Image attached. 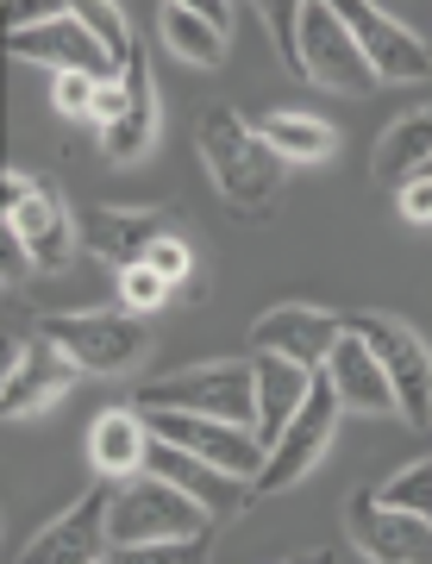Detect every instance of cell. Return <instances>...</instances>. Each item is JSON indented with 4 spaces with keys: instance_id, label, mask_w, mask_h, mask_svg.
Returning a JSON list of instances; mask_svg holds the SVG:
<instances>
[{
    "instance_id": "cell-1",
    "label": "cell",
    "mask_w": 432,
    "mask_h": 564,
    "mask_svg": "<svg viewBox=\"0 0 432 564\" xmlns=\"http://www.w3.org/2000/svg\"><path fill=\"white\" fill-rule=\"evenodd\" d=\"M201 163L213 188L226 195L232 214H251V220H264L276 195H283V158L264 144V132L251 120H239L232 107H207L201 120Z\"/></svg>"
},
{
    "instance_id": "cell-2",
    "label": "cell",
    "mask_w": 432,
    "mask_h": 564,
    "mask_svg": "<svg viewBox=\"0 0 432 564\" xmlns=\"http://www.w3.org/2000/svg\"><path fill=\"white\" fill-rule=\"evenodd\" d=\"M213 508L201 496H188L182 484H169L157 470H139L113 489L107 508V545L113 552H139V545H164V540H213ZM107 552V558H113Z\"/></svg>"
},
{
    "instance_id": "cell-3",
    "label": "cell",
    "mask_w": 432,
    "mask_h": 564,
    "mask_svg": "<svg viewBox=\"0 0 432 564\" xmlns=\"http://www.w3.org/2000/svg\"><path fill=\"white\" fill-rule=\"evenodd\" d=\"M38 339H51L57 351L95 370V377H120L132 364H144L151 351V321L132 307H95V314H44Z\"/></svg>"
},
{
    "instance_id": "cell-4",
    "label": "cell",
    "mask_w": 432,
    "mask_h": 564,
    "mask_svg": "<svg viewBox=\"0 0 432 564\" xmlns=\"http://www.w3.org/2000/svg\"><path fill=\"white\" fill-rule=\"evenodd\" d=\"M144 408H188V414H220V421L257 426V364H195V370H169L157 383H144Z\"/></svg>"
},
{
    "instance_id": "cell-5",
    "label": "cell",
    "mask_w": 432,
    "mask_h": 564,
    "mask_svg": "<svg viewBox=\"0 0 432 564\" xmlns=\"http://www.w3.org/2000/svg\"><path fill=\"white\" fill-rule=\"evenodd\" d=\"M339 414H345V402H339V389L326 383V370L313 377L308 402H301V414L269 440L264 452V470H257V484H251V496H276V489H295L301 477H308L313 464L326 458L332 433H339Z\"/></svg>"
},
{
    "instance_id": "cell-6",
    "label": "cell",
    "mask_w": 432,
    "mask_h": 564,
    "mask_svg": "<svg viewBox=\"0 0 432 564\" xmlns=\"http://www.w3.org/2000/svg\"><path fill=\"white\" fill-rule=\"evenodd\" d=\"M345 321L383 358V370H389V383H395V402H401V421L432 426V351H427V339L413 326L389 321V314H345Z\"/></svg>"
},
{
    "instance_id": "cell-7",
    "label": "cell",
    "mask_w": 432,
    "mask_h": 564,
    "mask_svg": "<svg viewBox=\"0 0 432 564\" xmlns=\"http://www.w3.org/2000/svg\"><path fill=\"white\" fill-rule=\"evenodd\" d=\"M144 421H151L157 440L188 445V452H201L207 464H220V470L245 477V484H257V470H264V440H257V426L220 421V414H188V408H144Z\"/></svg>"
},
{
    "instance_id": "cell-8",
    "label": "cell",
    "mask_w": 432,
    "mask_h": 564,
    "mask_svg": "<svg viewBox=\"0 0 432 564\" xmlns=\"http://www.w3.org/2000/svg\"><path fill=\"white\" fill-rule=\"evenodd\" d=\"M301 76H313L320 88H339V95H370L383 82L376 63L364 57V44L351 39V25L326 0H308V13H301Z\"/></svg>"
},
{
    "instance_id": "cell-9",
    "label": "cell",
    "mask_w": 432,
    "mask_h": 564,
    "mask_svg": "<svg viewBox=\"0 0 432 564\" xmlns=\"http://www.w3.org/2000/svg\"><path fill=\"white\" fill-rule=\"evenodd\" d=\"M0 195H7V232H20L38 270H63L76 258V220H69V207L51 182H32L13 170Z\"/></svg>"
},
{
    "instance_id": "cell-10",
    "label": "cell",
    "mask_w": 432,
    "mask_h": 564,
    "mask_svg": "<svg viewBox=\"0 0 432 564\" xmlns=\"http://www.w3.org/2000/svg\"><path fill=\"white\" fill-rule=\"evenodd\" d=\"M326 7L351 25V39L364 44V57L376 63L383 82H427L432 76V51L401 20H389L383 7H370V0H326Z\"/></svg>"
},
{
    "instance_id": "cell-11",
    "label": "cell",
    "mask_w": 432,
    "mask_h": 564,
    "mask_svg": "<svg viewBox=\"0 0 432 564\" xmlns=\"http://www.w3.org/2000/svg\"><path fill=\"white\" fill-rule=\"evenodd\" d=\"M345 527L357 558H432V514H408L389 508L383 496H351L345 502Z\"/></svg>"
},
{
    "instance_id": "cell-12",
    "label": "cell",
    "mask_w": 432,
    "mask_h": 564,
    "mask_svg": "<svg viewBox=\"0 0 432 564\" xmlns=\"http://www.w3.org/2000/svg\"><path fill=\"white\" fill-rule=\"evenodd\" d=\"M7 44H13V57L25 63H51V69H88V76H101V82H120L125 63L107 51L95 32H88L76 13H63V20L51 25H25V32H7Z\"/></svg>"
},
{
    "instance_id": "cell-13",
    "label": "cell",
    "mask_w": 432,
    "mask_h": 564,
    "mask_svg": "<svg viewBox=\"0 0 432 564\" xmlns=\"http://www.w3.org/2000/svg\"><path fill=\"white\" fill-rule=\"evenodd\" d=\"M76 370H82V364L69 358V351H57L51 339L20 345L13 364H7V383H0V414H7V421H25V414L63 402L69 383H76Z\"/></svg>"
},
{
    "instance_id": "cell-14",
    "label": "cell",
    "mask_w": 432,
    "mask_h": 564,
    "mask_svg": "<svg viewBox=\"0 0 432 564\" xmlns=\"http://www.w3.org/2000/svg\"><path fill=\"white\" fill-rule=\"evenodd\" d=\"M107 508H113V489L95 484L69 514H57V521L44 527L20 558L25 564H101L107 552H113V545H107Z\"/></svg>"
},
{
    "instance_id": "cell-15",
    "label": "cell",
    "mask_w": 432,
    "mask_h": 564,
    "mask_svg": "<svg viewBox=\"0 0 432 564\" xmlns=\"http://www.w3.org/2000/svg\"><path fill=\"white\" fill-rule=\"evenodd\" d=\"M339 333H345V314H326V307H308V302H283L251 326V351H283V358L320 370L326 351L339 345Z\"/></svg>"
},
{
    "instance_id": "cell-16",
    "label": "cell",
    "mask_w": 432,
    "mask_h": 564,
    "mask_svg": "<svg viewBox=\"0 0 432 564\" xmlns=\"http://www.w3.org/2000/svg\"><path fill=\"white\" fill-rule=\"evenodd\" d=\"M320 370H326V383L339 389V402L357 408V414H401L389 370H383V358H376L370 339H364L351 321H345V333H339V345L326 351V364H320Z\"/></svg>"
},
{
    "instance_id": "cell-17",
    "label": "cell",
    "mask_w": 432,
    "mask_h": 564,
    "mask_svg": "<svg viewBox=\"0 0 432 564\" xmlns=\"http://www.w3.org/2000/svg\"><path fill=\"white\" fill-rule=\"evenodd\" d=\"M144 470H157V477H169V484H182L188 496H201L213 514H239V508L251 502V484H245V477H232V470H220V464H207L201 452L169 445V440H157V433H151Z\"/></svg>"
},
{
    "instance_id": "cell-18",
    "label": "cell",
    "mask_w": 432,
    "mask_h": 564,
    "mask_svg": "<svg viewBox=\"0 0 432 564\" xmlns=\"http://www.w3.org/2000/svg\"><path fill=\"white\" fill-rule=\"evenodd\" d=\"M151 139H157V82H151L144 51H132L125 57V107L113 126H101V151L107 163H139L151 151Z\"/></svg>"
},
{
    "instance_id": "cell-19",
    "label": "cell",
    "mask_w": 432,
    "mask_h": 564,
    "mask_svg": "<svg viewBox=\"0 0 432 564\" xmlns=\"http://www.w3.org/2000/svg\"><path fill=\"white\" fill-rule=\"evenodd\" d=\"M251 364H257V440H264V452H269V440L301 414V402H308V389H313L320 370L283 358V351H251Z\"/></svg>"
},
{
    "instance_id": "cell-20",
    "label": "cell",
    "mask_w": 432,
    "mask_h": 564,
    "mask_svg": "<svg viewBox=\"0 0 432 564\" xmlns=\"http://www.w3.org/2000/svg\"><path fill=\"white\" fill-rule=\"evenodd\" d=\"M82 232H88V245H95L113 270H132V263L151 258V245L169 239L176 226H169V214H151V207H101Z\"/></svg>"
},
{
    "instance_id": "cell-21",
    "label": "cell",
    "mask_w": 432,
    "mask_h": 564,
    "mask_svg": "<svg viewBox=\"0 0 432 564\" xmlns=\"http://www.w3.org/2000/svg\"><path fill=\"white\" fill-rule=\"evenodd\" d=\"M144 452H151V421L139 408H107L101 421L88 426V464L95 477H139Z\"/></svg>"
},
{
    "instance_id": "cell-22",
    "label": "cell",
    "mask_w": 432,
    "mask_h": 564,
    "mask_svg": "<svg viewBox=\"0 0 432 564\" xmlns=\"http://www.w3.org/2000/svg\"><path fill=\"white\" fill-rule=\"evenodd\" d=\"M432 163V107L408 113V120H395L383 139H376V158H370V176L383 188H401L408 176H420Z\"/></svg>"
},
{
    "instance_id": "cell-23",
    "label": "cell",
    "mask_w": 432,
    "mask_h": 564,
    "mask_svg": "<svg viewBox=\"0 0 432 564\" xmlns=\"http://www.w3.org/2000/svg\"><path fill=\"white\" fill-rule=\"evenodd\" d=\"M257 132H264V144L283 163H326L332 144H339L326 120H313V113H288V107H283V113H264Z\"/></svg>"
},
{
    "instance_id": "cell-24",
    "label": "cell",
    "mask_w": 432,
    "mask_h": 564,
    "mask_svg": "<svg viewBox=\"0 0 432 564\" xmlns=\"http://www.w3.org/2000/svg\"><path fill=\"white\" fill-rule=\"evenodd\" d=\"M164 44L182 63H201V69H220V63H226V32L213 20H201V13L176 7V0L164 7Z\"/></svg>"
},
{
    "instance_id": "cell-25",
    "label": "cell",
    "mask_w": 432,
    "mask_h": 564,
    "mask_svg": "<svg viewBox=\"0 0 432 564\" xmlns=\"http://www.w3.org/2000/svg\"><path fill=\"white\" fill-rule=\"evenodd\" d=\"M251 7H257V20L269 25L283 69L288 76H301V13H308V0H251Z\"/></svg>"
},
{
    "instance_id": "cell-26",
    "label": "cell",
    "mask_w": 432,
    "mask_h": 564,
    "mask_svg": "<svg viewBox=\"0 0 432 564\" xmlns=\"http://www.w3.org/2000/svg\"><path fill=\"white\" fill-rule=\"evenodd\" d=\"M69 13H76V20H82L88 32H95V39H101L120 63L139 51V39H132V25H125V13L113 7V0H69Z\"/></svg>"
},
{
    "instance_id": "cell-27",
    "label": "cell",
    "mask_w": 432,
    "mask_h": 564,
    "mask_svg": "<svg viewBox=\"0 0 432 564\" xmlns=\"http://www.w3.org/2000/svg\"><path fill=\"white\" fill-rule=\"evenodd\" d=\"M376 496H383L389 508H408V514H432V458L427 464H408V470H395Z\"/></svg>"
},
{
    "instance_id": "cell-28",
    "label": "cell",
    "mask_w": 432,
    "mask_h": 564,
    "mask_svg": "<svg viewBox=\"0 0 432 564\" xmlns=\"http://www.w3.org/2000/svg\"><path fill=\"white\" fill-rule=\"evenodd\" d=\"M169 289H176V282L157 276L151 263H132V270H120V302L132 307V314H157V307L169 302Z\"/></svg>"
},
{
    "instance_id": "cell-29",
    "label": "cell",
    "mask_w": 432,
    "mask_h": 564,
    "mask_svg": "<svg viewBox=\"0 0 432 564\" xmlns=\"http://www.w3.org/2000/svg\"><path fill=\"white\" fill-rule=\"evenodd\" d=\"M95 95H101V76H88V69H57V88H51L57 113L88 120V113H95Z\"/></svg>"
},
{
    "instance_id": "cell-30",
    "label": "cell",
    "mask_w": 432,
    "mask_h": 564,
    "mask_svg": "<svg viewBox=\"0 0 432 564\" xmlns=\"http://www.w3.org/2000/svg\"><path fill=\"white\" fill-rule=\"evenodd\" d=\"M144 263H151L157 276H169V282H188V276H195V251H188V245L176 239V232L151 245V258H144Z\"/></svg>"
},
{
    "instance_id": "cell-31",
    "label": "cell",
    "mask_w": 432,
    "mask_h": 564,
    "mask_svg": "<svg viewBox=\"0 0 432 564\" xmlns=\"http://www.w3.org/2000/svg\"><path fill=\"white\" fill-rule=\"evenodd\" d=\"M69 13V0H7V32H25V25H51Z\"/></svg>"
},
{
    "instance_id": "cell-32",
    "label": "cell",
    "mask_w": 432,
    "mask_h": 564,
    "mask_svg": "<svg viewBox=\"0 0 432 564\" xmlns=\"http://www.w3.org/2000/svg\"><path fill=\"white\" fill-rule=\"evenodd\" d=\"M395 195H401V220L432 226V176H427V170H420V176H408Z\"/></svg>"
},
{
    "instance_id": "cell-33",
    "label": "cell",
    "mask_w": 432,
    "mask_h": 564,
    "mask_svg": "<svg viewBox=\"0 0 432 564\" xmlns=\"http://www.w3.org/2000/svg\"><path fill=\"white\" fill-rule=\"evenodd\" d=\"M120 107H125V69H120V82H101V95H95V113H88V120L113 126L120 120Z\"/></svg>"
},
{
    "instance_id": "cell-34",
    "label": "cell",
    "mask_w": 432,
    "mask_h": 564,
    "mask_svg": "<svg viewBox=\"0 0 432 564\" xmlns=\"http://www.w3.org/2000/svg\"><path fill=\"white\" fill-rule=\"evenodd\" d=\"M176 7H188V13H201V20H213L220 32H232V7H226V0H176Z\"/></svg>"
},
{
    "instance_id": "cell-35",
    "label": "cell",
    "mask_w": 432,
    "mask_h": 564,
    "mask_svg": "<svg viewBox=\"0 0 432 564\" xmlns=\"http://www.w3.org/2000/svg\"><path fill=\"white\" fill-rule=\"evenodd\" d=\"M427 176H432V163H427Z\"/></svg>"
}]
</instances>
